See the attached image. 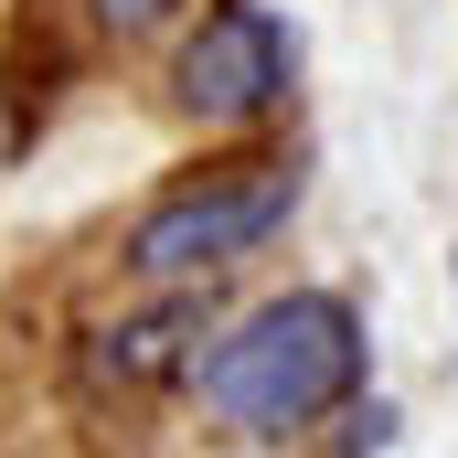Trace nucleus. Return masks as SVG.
Wrapping results in <instances>:
<instances>
[{"instance_id": "1", "label": "nucleus", "mask_w": 458, "mask_h": 458, "mask_svg": "<svg viewBox=\"0 0 458 458\" xmlns=\"http://www.w3.org/2000/svg\"><path fill=\"white\" fill-rule=\"evenodd\" d=\"M352 384H362V320L331 288H288V299L245 310L225 342L192 362V394L225 416L234 437H299V427H320L342 405Z\"/></svg>"}, {"instance_id": "4", "label": "nucleus", "mask_w": 458, "mask_h": 458, "mask_svg": "<svg viewBox=\"0 0 458 458\" xmlns=\"http://www.w3.org/2000/svg\"><path fill=\"white\" fill-rule=\"evenodd\" d=\"M182 310H149V320H117V331H97V352H86V373L97 384H149V373H171L182 362Z\"/></svg>"}, {"instance_id": "3", "label": "nucleus", "mask_w": 458, "mask_h": 458, "mask_svg": "<svg viewBox=\"0 0 458 458\" xmlns=\"http://www.w3.org/2000/svg\"><path fill=\"white\" fill-rule=\"evenodd\" d=\"M288 97V32L267 0H225L203 11V32L182 43V107L214 117V128H245Z\"/></svg>"}, {"instance_id": "5", "label": "nucleus", "mask_w": 458, "mask_h": 458, "mask_svg": "<svg viewBox=\"0 0 458 458\" xmlns=\"http://www.w3.org/2000/svg\"><path fill=\"white\" fill-rule=\"evenodd\" d=\"M86 11H97V32H149L171 0H86Z\"/></svg>"}, {"instance_id": "2", "label": "nucleus", "mask_w": 458, "mask_h": 458, "mask_svg": "<svg viewBox=\"0 0 458 458\" xmlns=\"http://www.w3.org/2000/svg\"><path fill=\"white\" fill-rule=\"evenodd\" d=\"M288 214H299V171L288 160H214V171H182L171 192L139 203L128 267L139 277H214L234 256H256Z\"/></svg>"}]
</instances>
